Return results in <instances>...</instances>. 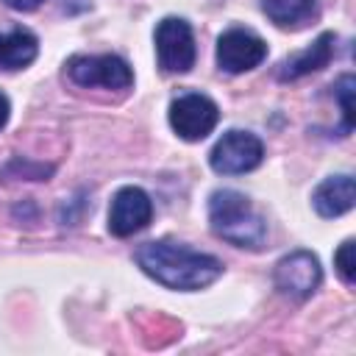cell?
Listing matches in <instances>:
<instances>
[{
  "label": "cell",
  "mask_w": 356,
  "mask_h": 356,
  "mask_svg": "<svg viewBox=\"0 0 356 356\" xmlns=\"http://www.w3.org/2000/svg\"><path fill=\"white\" fill-rule=\"evenodd\" d=\"M353 200H356V186L350 175H331L312 195V203L320 217H339L353 209Z\"/></svg>",
  "instance_id": "obj_11"
},
{
  "label": "cell",
  "mask_w": 356,
  "mask_h": 356,
  "mask_svg": "<svg viewBox=\"0 0 356 356\" xmlns=\"http://www.w3.org/2000/svg\"><path fill=\"white\" fill-rule=\"evenodd\" d=\"M153 217V203L145 189L139 186H122L108 209V231L114 236H134L142 231Z\"/></svg>",
  "instance_id": "obj_9"
},
{
  "label": "cell",
  "mask_w": 356,
  "mask_h": 356,
  "mask_svg": "<svg viewBox=\"0 0 356 356\" xmlns=\"http://www.w3.org/2000/svg\"><path fill=\"white\" fill-rule=\"evenodd\" d=\"M67 75L78 86H106V89H128L134 83V72L125 58L106 56H72L67 61Z\"/></svg>",
  "instance_id": "obj_4"
},
{
  "label": "cell",
  "mask_w": 356,
  "mask_h": 356,
  "mask_svg": "<svg viewBox=\"0 0 356 356\" xmlns=\"http://www.w3.org/2000/svg\"><path fill=\"white\" fill-rule=\"evenodd\" d=\"M6 120H8V97L0 92V128L6 125Z\"/></svg>",
  "instance_id": "obj_17"
},
{
  "label": "cell",
  "mask_w": 356,
  "mask_h": 356,
  "mask_svg": "<svg viewBox=\"0 0 356 356\" xmlns=\"http://www.w3.org/2000/svg\"><path fill=\"white\" fill-rule=\"evenodd\" d=\"M6 6H11V8H17V11H33L42 0H3Z\"/></svg>",
  "instance_id": "obj_16"
},
{
  "label": "cell",
  "mask_w": 356,
  "mask_h": 356,
  "mask_svg": "<svg viewBox=\"0 0 356 356\" xmlns=\"http://www.w3.org/2000/svg\"><path fill=\"white\" fill-rule=\"evenodd\" d=\"M334 58V33H320L306 50L295 53L292 58H286L278 70L281 81H298L309 72H317L323 67H328V61Z\"/></svg>",
  "instance_id": "obj_10"
},
{
  "label": "cell",
  "mask_w": 356,
  "mask_h": 356,
  "mask_svg": "<svg viewBox=\"0 0 356 356\" xmlns=\"http://www.w3.org/2000/svg\"><path fill=\"white\" fill-rule=\"evenodd\" d=\"M39 53V42L28 28H11L0 33V70H22Z\"/></svg>",
  "instance_id": "obj_12"
},
{
  "label": "cell",
  "mask_w": 356,
  "mask_h": 356,
  "mask_svg": "<svg viewBox=\"0 0 356 356\" xmlns=\"http://www.w3.org/2000/svg\"><path fill=\"white\" fill-rule=\"evenodd\" d=\"M261 8L278 28H298L314 17L317 0H261Z\"/></svg>",
  "instance_id": "obj_13"
},
{
  "label": "cell",
  "mask_w": 356,
  "mask_h": 356,
  "mask_svg": "<svg viewBox=\"0 0 356 356\" xmlns=\"http://www.w3.org/2000/svg\"><path fill=\"white\" fill-rule=\"evenodd\" d=\"M209 222L220 239H225L236 248L259 250L267 239L264 217L236 189H217L209 197Z\"/></svg>",
  "instance_id": "obj_2"
},
{
  "label": "cell",
  "mask_w": 356,
  "mask_h": 356,
  "mask_svg": "<svg viewBox=\"0 0 356 356\" xmlns=\"http://www.w3.org/2000/svg\"><path fill=\"white\" fill-rule=\"evenodd\" d=\"M217 120H220V108L206 95L189 92V95H181L170 103V125L186 142L206 139L214 131Z\"/></svg>",
  "instance_id": "obj_5"
},
{
  "label": "cell",
  "mask_w": 356,
  "mask_h": 356,
  "mask_svg": "<svg viewBox=\"0 0 356 356\" xmlns=\"http://www.w3.org/2000/svg\"><path fill=\"white\" fill-rule=\"evenodd\" d=\"M264 159V145L259 136L248 131H228L217 139V145L209 153V161L222 175H239L253 167H259Z\"/></svg>",
  "instance_id": "obj_6"
},
{
  "label": "cell",
  "mask_w": 356,
  "mask_h": 356,
  "mask_svg": "<svg viewBox=\"0 0 356 356\" xmlns=\"http://www.w3.org/2000/svg\"><path fill=\"white\" fill-rule=\"evenodd\" d=\"M273 281L275 286L292 298V300H306L314 295V289L323 281V270L314 253L309 250H292L289 256H284L275 270H273Z\"/></svg>",
  "instance_id": "obj_7"
},
{
  "label": "cell",
  "mask_w": 356,
  "mask_h": 356,
  "mask_svg": "<svg viewBox=\"0 0 356 356\" xmlns=\"http://www.w3.org/2000/svg\"><path fill=\"white\" fill-rule=\"evenodd\" d=\"M334 264H337V273H339V278L348 284V286H353V281H356V259H353V239H345L342 245H339V250L334 253Z\"/></svg>",
  "instance_id": "obj_15"
},
{
  "label": "cell",
  "mask_w": 356,
  "mask_h": 356,
  "mask_svg": "<svg viewBox=\"0 0 356 356\" xmlns=\"http://www.w3.org/2000/svg\"><path fill=\"white\" fill-rule=\"evenodd\" d=\"M334 95L339 97V106H342V128L350 131L353 128V75H342L337 83H334Z\"/></svg>",
  "instance_id": "obj_14"
},
{
  "label": "cell",
  "mask_w": 356,
  "mask_h": 356,
  "mask_svg": "<svg viewBox=\"0 0 356 356\" xmlns=\"http://www.w3.org/2000/svg\"><path fill=\"white\" fill-rule=\"evenodd\" d=\"M156 53H159V67L164 72H189L195 64V36L186 19L181 17H164L156 25Z\"/></svg>",
  "instance_id": "obj_3"
},
{
  "label": "cell",
  "mask_w": 356,
  "mask_h": 356,
  "mask_svg": "<svg viewBox=\"0 0 356 356\" xmlns=\"http://www.w3.org/2000/svg\"><path fill=\"white\" fill-rule=\"evenodd\" d=\"M136 264L159 284H164L170 289H184V292L203 289L211 281H217L222 273L220 259L192 250L186 245L167 242V239L145 242L136 250Z\"/></svg>",
  "instance_id": "obj_1"
},
{
  "label": "cell",
  "mask_w": 356,
  "mask_h": 356,
  "mask_svg": "<svg viewBox=\"0 0 356 356\" xmlns=\"http://www.w3.org/2000/svg\"><path fill=\"white\" fill-rule=\"evenodd\" d=\"M264 56H267L264 39H259L256 33H250L245 28H231L217 39V64H220V70H225L231 75L259 67L264 61Z\"/></svg>",
  "instance_id": "obj_8"
}]
</instances>
